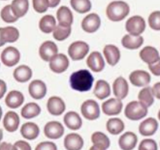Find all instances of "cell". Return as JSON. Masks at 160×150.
<instances>
[{
	"label": "cell",
	"mask_w": 160,
	"mask_h": 150,
	"mask_svg": "<svg viewBox=\"0 0 160 150\" xmlns=\"http://www.w3.org/2000/svg\"><path fill=\"white\" fill-rule=\"evenodd\" d=\"M93 78L92 75L87 70H79L74 72L70 76V86L75 91L85 92L89 91L92 87Z\"/></svg>",
	"instance_id": "cell-1"
},
{
	"label": "cell",
	"mask_w": 160,
	"mask_h": 150,
	"mask_svg": "<svg viewBox=\"0 0 160 150\" xmlns=\"http://www.w3.org/2000/svg\"><path fill=\"white\" fill-rule=\"evenodd\" d=\"M129 5L122 1L112 2L106 9V15L112 21H122L129 15Z\"/></svg>",
	"instance_id": "cell-2"
},
{
	"label": "cell",
	"mask_w": 160,
	"mask_h": 150,
	"mask_svg": "<svg viewBox=\"0 0 160 150\" xmlns=\"http://www.w3.org/2000/svg\"><path fill=\"white\" fill-rule=\"evenodd\" d=\"M148 110L146 106L138 101L128 103L125 109V115L131 120H139L147 115Z\"/></svg>",
	"instance_id": "cell-3"
},
{
	"label": "cell",
	"mask_w": 160,
	"mask_h": 150,
	"mask_svg": "<svg viewBox=\"0 0 160 150\" xmlns=\"http://www.w3.org/2000/svg\"><path fill=\"white\" fill-rule=\"evenodd\" d=\"M89 51V47L87 43L84 41H76L70 45L68 53L73 61H79L86 57Z\"/></svg>",
	"instance_id": "cell-4"
},
{
	"label": "cell",
	"mask_w": 160,
	"mask_h": 150,
	"mask_svg": "<svg viewBox=\"0 0 160 150\" xmlns=\"http://www.w3.org/2000/svg\"><path fill=\"white\" fill-rule=\"evenodd\" d=\"M126 28L131 35L139 36L146 29V21L141 16H132L126 21Z\"/></svg>",
	"instance_id": "cell-5"
},
{
	"label": "cell",
	"mask_w": 160,
	"mask_h": 150,
	"mask_svg": "<svg viewBox=\"0 0 160 150\" xmlns=\"http://www.w3.org/2000/svg\"><path fill=\"white\" fill-rule=\"evenodd\" d=\"M81 112L83 116L89 120L98 119L100 116L99 104L93 100H88L82 105Z\"/></svg>",
	"instance_id": "cell-6"
},
{
	"label": "cell",
	"mask_w": 160,
	"mask_h": 150,
	"mask_svg": "<svg viewBox=\"0 0 160 150\" xmlns=\"http://www.w3.org/2000/svg\"><path fill=\"white\" fill-rule=\"evenodd\" d=\"M2 62L7 67H12L19 63L20 60L19 51L14 47L5 48L1 54Z\"/></svg>",
	"instance_id": "cell-7"
},
{
	"label": "cell",
	"mask_w": 160,
	"mask_h": 150,
	"mask_svg": "<svg viewBox=\"0 0 160 150\" xmlns=\"http://www.w3.org/2000/svg\"><path fill=\"white\" fill-rule=\"evenodd\" d=\"M69 59L65 54H56L49 62V68L53 72L60 74L67 70L69 67Z\"/></svg>",
	"instance_id": "cell-8"
},
{
	"label": "cell",
	"mask_w": 160,
	"mask_h": 150,
	"mask_svg": "<svg viewBox=\"0 0 160 150\" xmlns=\"http://www.w3.org/2000/svg\"><path fill=\"white\" fill-rule=\"evenodd\" d=\"M58 48L54 42L51 41H45L39 48V55L42 59L47 62H50L51 60L57 54Z\"/></svg>",
	"instance_id": "cell-9"
},
{
	"label": "cell",
	"mask_w": 160,
	"mask_h": 150,
	"mask_svg": "<svg viewBox=\"0 0 160 150\" xmlns=\"http://www.w3.org/2000/svg\"><path fill=\"white\" fill-rule=\"evenodd\" d=\"M44 133L45 136L49 139H59L64 133V128L62 125L57 121H52L46 124L44 127Z\"/></svg>",
	"instance_id": "cell-10"
},
{
	"label": "cell",
	"mask_w": 160,
	"mask_h": 150,
	"mask_svg": "<svg viewBox=\"0 0 160 150\" xmlns=\"http://www.w3.org/2000/svg\"><path fill=\"white\" fill-rule=\"evenodd\" d=\"M101 20L99 16L96 13L88 15L82 21V28L88 33H93L99 29Z\"/></svg>",
	"instance_id": "cell-11"
},
{
	"label": "cell",
	"mask_w": 160,
	"mask_h": 150,
	"mask_svg": "<svg viewBox=\"0 0 160 150\" xmlns=\"http://www.w3.org/2000/svg\"><path fill=\"white\" fill-rule=\"evenodd\" d=\"M19 30L15 27L1 28H0V45L3 46L6 43L15 42L19 39Z\"/></svg>",
	"instance_id": "cell-12"
},
{
	"label": "cell",
	"mask_w": 160,
	"mask_h": 150,
	"mask_svg": "<svg viewBox=\"0 0 160 150\" xmlns=\"http://www.w3.org/2000/svg\"><path fill=\"white\" fill-rule=\"evenodd\" d=\"M102 111L108 116H114L119 114L122 109V103L120 99L111 98L102 105Z\"/></svg>",
	"instance_id": "cell-13"
},
{
	"label": "cell",
	"mask_w": 160,
	"mask_h": 150,
	"mask_svg": "<svg viewBox=\"0 0 160 150\" xmlns=\"http://www.w3.org/2000/svg\"><path fill=\"white\" fill-rule=\"evenodd\" d=\"M129 81L134 86L144 87L149 84L151 77L146 71L137 70L131 73L129 75Z\"/></svg>",
	"instance_id": "cell-14"
},
{
	"label": "cell",
	"mask_w": 160,
	"mask_h": 150,
	"mask_svg": "<svg viewBox=\"0 0 160 150\" xmlns=\"http://www.w3.org/2000/svg\"><path fill=\"white\" fill-rule=\"evenodd\" d=\"M46 86L43 81L35 80L32 81L29 86V92L30 96L35 100H40L44 97L46 94Z\"/></svg>",
	"instance_id": "cell-15"
},
{
	"label": "cell",
	"mask_w": 160,
	"mask_h": 150,
	"mask_svg": "<svg viewBox=\"0 0 160 150\" xmlns=\"http://www.w3.org/2000/svg\"><path fill=\"white\" fill-rule=\"evenodd\" d=\"M86 64L94 72H100L105 67V62L101 54L98 51H93L86 60Z\"/></svg>",
	"instance_id": "cell-16"
},
{
	"label": "cell",
	"mask_w": 160,
	"mask_h": 150,
	"mask_svg": "<svg viewBox=\"0 0 160 150\" xmlns=\"http://www.w3.org/2000/svg\"><path fill=\"white\" fill-rule=\"evenodd\" d=\"M91 139L94 144V146L90 148L91 150L107 149L110 146V141L108 136L101 132H96L93 133Z\"/></svg>",
	"instance_id": "cell-17"
},
{
	"label": "cell",
	"mask_w": 160,
	"mask_h": 150,
	"mask_svg": "<svg viewBox=\"0 0 160 150\" xmlns=\"http://www.w3.org/2000/svg\"><path fill=\"white\" fill-rule=\"evenodd\" d=\"M47 109L52 115L60 116L66 110V105L61 98L52 96L47 102Z\"/></svg>",
	"instance_id": "cell-18"
},
{
	"label": "cell",
	"mask_w": 160,
	"mask_h": 150,
	"mask_svg": "<svg viewBox=\"0 0 160 150\" xmlns=\"http://www.w3.org/2000/svg\"><path fill=\"white\" fill-rule=\"evenodd\" d=\"M129 92V85L127 81L122 77H118L113 83V94L118 99H124Z\"/></svg>",
	"instance_id": "cell-19"
},
{
	"label": "cell",
	"mask_w": 160,
	"mask_h": 150,
	"mask_svg": "<svg viewBox=\"0 0 160 150\" xmlns=\"http://www.w3.org/2000/svg\"><path fill=\"white\" fill-rule=\"evenodd\" d=\"M137 136L132 132H127L120 136L119 144L123 150H132L134 149L137 143Z\"/></svg>",
	"instance_id": "cell-20"
},
{
	"label": "cell",
	"mask_w": 160,
	"mask_h": 150,
	"mask_svg": "<svg viewBox=\"0 0 160 150\" xmlns=\"http://www.w3.org/2000/svg\"><path fill=\"white\" fill-rule=\"evenodd\" d=\"M158 129V122L154 118H148L140 123L139 130L140 134L143 136H152Z\"/></svg>",
	"instance_id": "cell-21"
},
{
	"label": "cell",
	"mask_w": 160,
	"mask_h": 150,
	"mask_svg": "<svg viewBox=\"0 0 160 150\" xmlns=\"http://www.w3.org/2000/svg\"><path fill=\"white\" fill-rule=\"evenodd\" d=\"M103 53L106 57L107 63L111 66H115L120 59V51L116 46L113 45H107L103 49Z\"/></svg>",
	"instance_id": "cell-22"
},
{
	"label": "cell",
	"mask_w": 160,
	"mask_h": 150,
	"mask_svg": "<svg viewBox=\"0 0 160 150\" xmlns=\"http://www.w3.org/2000/svg\"><path fill=\"white\" fill-rule=\"evenodd\" d=\"M64 146L67 150H80L83 146V139L76 133H70L65 138Z\"/></svg>",
	"instance_id": "cell-23"
},
{
	"label": "cell",
	"mask_w": 160,
	"mask_h": 150,
	"mask_svg": "<svg viewBox=\"0 0 160 150\" xmlns=\"http://www.w3.org/2000/svg\"><path fill=\"white\" fill-rule=\"evenodd\" d=\"M139 57L144 62L148 64H153L159 61V54L157 50L151 46L145 47L140 51Z\"/></svg>",
	"instance_id": "cell-24"
},
{
	"label": "cell",
	"mask_w": 160,
	"mask_h": 150,
	"mask_svg": "<svg viewBox=\"0 0 160 150\" xmlns=\"http://www.w3.org/2000/svg\"><path fill=\"white\" fill-rule=\"evenodd\" d=\"M3 125H4L5 129L10 133L17 130L19 125V115L12 111L7 112L4 117Z\"/></svg>",
	"instance_id": "cell-25"
},
{
	"label": "cell",
	"mask_w": 160,
	"mask_h": 150,
	"mask_svg": "<svg viewBox=\"0 0 160 150\" xmlns=\"http://www.w3.org/2000/svg\"><path fill=\"white\" fill-rule=\"evenodd\" d=\"M57 19L60 26L70 27L72 24L73 16L71 10L66 6H62L57 11Z\"/></svg>",
	"instance_id": "cell-26"
},
{
	"label": "cell",
	"mask_w": 160,
	"mask_h": 150,
	"mask_svg": "<svg viewBox=\"0 0 160 150\" xmlns=\"http://www.w3.org/2000/svg\"><path fill=\"white\" fill-rule=\"evenodd\" d=\"M64 123L66 126L72 130H78L82 126V119L77 113L70 111L64 116Z\"/></svg>",
	"instance_id": "cell-27"
},
{
	"label": "cell",
	"mask_w": 160,
	"mask_h": 150,
	"mask_svg": "<svg viewBox=\"0 0 160 150\" xmlns=\"http://www.w3.org/2000/svg\"><path fill=\"white\" fill-rule=\"evenodd\" d=\"M5 102H6V106H9V108L16 109V108L19 107L24 102V96L19 91H10L6 96Z\"/></svg>",
	"instance_id": "cell-28"
},
{
	"label": "cell",
	"mask_w": 160,
	"mask_h": 150,
	"mask_svg": "<svg viewBox=\"0 0 160 150\" xmlns=\"http://www.w3.org/2000/svg\"><path fill=\"white\" fill-rule=\"evenodd\" d=\"M21 134L25 139L32 140L36 139L39 134V126L34 123H26L21 127Z\"/></svg>",
	"instance_id": "cell-29"
},
{
	"label": "cell",
	"mask_w": 160,
	"mask_h": 150,
	"mask_svg": "<svg viewBox=\"0 0 160 150\" xmlns=\"http://www.w3.org/2000/svg\"><path fill=\"white\" fill-rule=\"evenodd\" d=\"M144 39L142 36H133L126 35L122 39V45L123 47L129 50H135L140 48L143 44Z\"/></svg>",
	"instance_id": "cell-30"
},
{
	"label": "cell",
	"mask_w": 160,
	"mask_h": 150,
	"mask_svg": "<svg viewBox=\"0 0 160 150\" xmlns=\"http://www.w3.org/2000/svg\"><path fill=\"white\" fill-rule=\"evenodd\" d=\"M13 76L18 82L25 83L31 79L32 76V71L28 66L21 65L15 69Z\"/></svg>",
	"instance_id": "cell-31"
},
{
	"label": "cell",
	"mask_w": 160,
	"mask_h": 150,
	"mask_svg": "<svg viewBox=\"0 0 160 150\" xmlns=\"http://www.w3.org/2000/svg\"><path fill=\"white\" fill-rule=\"evenodd\" d=\"M93 93L99 100H103L108 97L111 94L109 84L103 80H99L96 82Z\"/></svg>",
	"instance_id": "cell-32"
},
{
	"label": "cell",
	"mask_w": 160,
	"mask_h": 150,
	"mask_svg": "<svg viewBox=\"0 0 160 150\" xmlns=\"http://www.w3.org/2000/svg\"><path fill=\"white\" fill-rule=\"evenodd\" d=\"M12 9L16 17L24 16L29 9V1L27 0H13L12 2Z\"/></svg>",
	"instance_id": "cell-33"
},
{
	"label": "cell",
	"mask_w": 160,
	"mask_h": 150,
	"mask_svg": "<svg viewBox=\"0 0 160 150\" xmlns=\"http://www.w3.org/2000/svg\"><path fill=\"white\" fill-rule=\"evenodd\" d=\"M56 19L51 15L43 16L39 21V28L42 32L49 34L54 31L56 28Z\"/></svg>",
	"instance_id": "cell-34"
},
{
	"label": "cell",
	"mask_w": 160,
	"mask_h": 150,
	"mask_svg": "<svg viewBox=\"0 0 160 150\" xmlns=\"http://www.w3.org/2000/svg\"><path fill=\"white\" fill-rule=\"evenodd\" d=\"M41 112V108L36 103H29L22 109L21 114L25 119H32L37 116Z\"/></svg>",
	"instance_id": "cell-35"
},
{
	"label": "cell",
	"mask_w": 160,
	"mask_h": 150,
	"mask_svg": "<svg viewBox=\"0 0 160 150\" xmlns=\"http://www.w3.org/2000/svg\"><path fill=\"white\" fill-rule=\"evenodd\" d=\"M124 123L119 118H112L106 123V129L112 135H118L124 130Z\"/></svg>",
	"instance_id": "cell-36"
},
{
	"label": "cell",
	"mask_w": 160,
	"mask_h": 150,
	"mask_svg": "<svg viewBox=\"0 0 160 150\" xmlns=\"http://www.w3.org/2000/svg\"><path fill=\"white\" fill-rule=\"evenodd\" d=\"M138 98L139 100V102L142 103L146 107H149L150 106H152L154 102V96H153L152 88L149 87L143 88L139 92Z\"/></svg>",
	"instance_id": "cell-37"
},
{
	"label": "cell",
	"mask_w": 160,
	"mask_h": 150,
	"mask_svg": "<svg viewBox=\"0 0 160 150\" xmlns=\"http://www.w3.org/2000/svg\"><path fill=\"white\" fill-rule=\"evenodd\" d=\"M72 7L80 14L88 12L91 9V2L89 0H71Z\"/></svg>",
	"instance_id": "cell-38"
},
{
	"label": "cell",
	"mask_w": 160,
	"mask_h": 150,
	"mask_svg": "<svg viewBox=\"0 0 160 150\" xmlns=\"http://www.w3.org/2000/svg\"><path fill=\"white\" fill-rule=\"evenodd\" d=\"M71 30V27H65L59 25L56 26L53 31V37L57 41H63L70 35Z\"/></svg>",
	"instance_id": "cell-39"
},
{
	"label": "cell",
	"mask_w": 160,
	"mask_h": 150,
	"mask_svg": "<svg viewBox=\"0 0 160 150\" xmlns=\"http://www.w3.org/2000/svg\"><path fill=\"white\" fill-rule=\"evenodd\" d=\"M1 18L3 21L7 23L15 22V21H17V19H19V18L15 16L14 12H13L12 9L11 5H8V6H5L2 9Z\"/></svg>",
	"instance_id": "cell-40"
},
{
	"label": "cell",
	"mask_w": 160,
	"mask_h": 150,
	"mask_svg": "<svg viewBox=\"0 0 160 150\" xmlns=\"http://www.w3.org/2000/svg\"><path fill=\"white\" fill-rule=\"evenodd\" d=\"M149 26L152 29L159 31L160 29V12L156 11L152 13L149 17Z\"/></svg>",
	"instance_id": "cell-41"
},
{
	"label": "cell",
	"mask_w": 160,
	"mask_h": 150,
	"mask_svg": "<svg viewBox=\"0 0 160 150\" xmlns=\"http://www.w3.org/2000/svg\"><path fill=\"white\" fill-rule=\"evenodd\" d=\"M33 8L37 12L43 13L49 7V0H33Z\"/></svg>",
	"instance_id": "cell-42"
},
{
	"label": "cell",
	"mask_w": 160,
	"mask_h": 150,
	"mask_svg": "<svg viewBox=\"0 0 160 150\" xmlns=\"http://www.w3.org/2000/svg\"><path fill=\"white\" fill-rule=\"evenodd\" d=\"M139 150H157V144L153 139H144L141 142L139 146Z\"/></svg>",
	"instance_id": "cell-43"
},
{
	"label": "cell",
	"mask_w": 160,
	"mask_h": 150,
	"mask_svg": "<svg viewBox=\"0 0 160 150\" xmlns=\"http://www.w3.org/2000/svg\"><path fill=\"white\" fill-rule=\"evenodd\" d=\"M56 144L52 142H44L41 143L36 147V150H56Z\"/></svg>",
	"instance_id": "cell-44"
},
{
	"label": "cell",
	"mask_w": 160,
	"mask_h": 150,
	"mask_svg": "<svg viewBox=\"0 0 160 150\" xmlns=\"http://www.w3.org/2000/svg\"><path fill=\"white\" fill-rule=\"evenodd\" d=\"M15 149H22V150H30L31 146L28 143L25 141H18L14 145Z\"/></svg>",
	"instance_id": "cell-45"
},
{
	"label": "cell",
	"mask_w": 160,
	"mask_h": 150,
	"mask_svg": "<svg viewBox=\"0 0 160 150\" xmlns=\"http://www.w3.org/2000/svg\"><path fill=\"white\" fill-rule=\"evenodd\" d=\"M159 63H160V60L159 61H157V62L149 64V68L150 71H152V73L153 74L156 75V76H159V74H160Z\"/></svg>",
	"instance_id": "cell-46"
},
{
	"label": "cell",
	"mask_w": 160,
	"mask_h": 150,
	"mask_svg": "<svg viewBox=\"0 0 160 150\" xmlns=\"http://www.w3.org/2000/svg\"><path fill=\"white\" fill-rule=\"evenodd\" d=\"M152 91L153 96H156L157 99L160 98V93H159V83H157L154 85L153 88H152Z\"/></svg>",
	"instance_id": "cell-47"
},
{
	"label": "cell",
	"mask_w": 160,
	"mask_h": 150,
	"mask_svg": "<svg viewBox=\"0 0 160 150\" xmlns=\"http://www.w3.org/2000/svg\"><path fill=\"white\" fill-rule=\"evenodd\" d=\"M0 149H1L2 150V149H13V150H15L14 146H12L11 144H9V143H2L1 146H0Z\"/></svg>",
	"instance_id": "cell-48"
},
{
	"label": "cell",
	"mask_w": 160,
	"mask_h": 150,
	"mask_svg": "<svg viewBox=\"0 0 160 150\" xmlns=\"http://www.w3.org/2000/svg\"><path fill=\"white\" fill-rule=\"evenodd\" d=\"M59 2H60V0H53V1H49V7H51V8L56 7V6H57L59 4Z\"/></svg>",
	"instance_id": "cell-49"
},
{
	"label": "cell",
	"mask_w": 160,
	"mask_h": 150,
	"mask_svg": "<svg viewBox=\"0 0 160 150\" xmlns=\"http://www.w3.org/2000/svg\"><path fill=\"white\" fill-rule=\"evenodd\" d=\"M1 84H2V93H1V96H0V97H2L3 95L5 94V91H6V84L4 83V81H1Z\"/></svg>",
	"instance_id": "cell-50"
}]
</instances>
